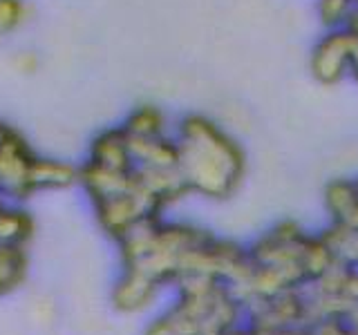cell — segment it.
Returning a JSON list of instances; mask_svg holds the SVG:
<instances>
[{
    "label": "cell",
    "mask_w": 358,
    "mask_h": 335,
    "mask_svg": "<svg viewBox=\"0 0 358 335\" xmlns=\"http://www.w3.org/2000/svg\"><path fill=\"white\" fill-rule=\"evenodd\" d=\"M34 156H36V150L16 128L0 141V197L5 201L27 204L34 197L29 188Z\"/></svg>",
    "instance_id": "1"
},
{
    "label": "cell",
    "mask_w": 358,
    "mask_h": 335,
    "mask_svg": "<svg viewBox=\"0 0 358 335\" xmlns=\"http://www.w3.org/2000/svg\"><path fill=\"white\" fill-rule=\"evenodd\" d=\"M87 161L110 168V170L132 172L134 161H132L130 139H128L126 130L119 126V128H110V130L99 132L92 139V143H90Z\"/></svg>",
    "instance_id": "2"
},
{
    "label": "cell",
    "mask_w": 358,
    "mask_h": 335,
    "mask_svg": "<svg viewBox=\"0 0 358 335\" xmlns=\"http://www.w3.org/2000/svg\"><path fill=\"white\" fill-rule=\"evenodd\" d=\"M78 186V165L65 159H54V156L38 154L34 156L29 170V188L31 195L52 193V190H67Z\"/></svg>",
    "instance_id": "3"
},
{
    "label": "cell",
    "mask_w": 358,
    "mask_h": 335,
    "mask_svg": "<svg viewBox=\"0 0 358 335\" xmlns=\"http://www.w3.org/2000/svg\"><path fill=\"white\" fill-rule=\"evenodd\" d=\"M159 286L162 284H157L155 279L145 277L143 273L126 268L112 286V306L121 313H139L152 304Z\"/></svg>",
    "instance_id": "4"
},
{
    "label": "cell",
    "mask_w": 358,
    "mask_h": 335,
    "mask_svg": "<svg viewBox=\"0 0 358 335\" xmlns=\"http://www.w3.org/2000/svg\"><path fill=\"white\" fill-rule=\"evenodd\" d=\"M36 217L25 204L5 201L0 208V244L7 246H29L36 237Z\"/></svg>",
    "instance_id": "5"
},
{
    "label": "cell",
    "mask_w": 358,
    "mask_h": 335,
    "mask_svg": "<svg viewBox=\"0 0 358 335\" xmlns=\"http://www.w3.org/2000/svg\"><path fill=\"white\" fill-rule=\"evenodd\" d=\"M31 260L25 246L0 244V299L18 293L29 279Z\"/></svg>",
    "instance_id": "6"
},
{
    "label": "cell",
    "mask_w": 358,
    "mask_h": 335,
    "mask_svg": "<svg viewBox=\"0 0 358 335\" xmlns=\"http://www.w3.org/2000/svg\"><path fill=\"white\" fill-rule=\"evenodd\" d=\"M121 128L126 130L128 137H162L164 117L152 105H139L126 117Z\"/></svg>",
    "instance_id": "7"
},
{
    "label": "cell",
    "mask_w": 358,
    "mask_h": 335,
    "mask_svg": "<svg viewBox=\"0 0 358 335\" xmlns=\"http://www.w3.org/2000/svg\"><path fill=\"white\" fill-rule=\"evenodd\" d=\"M29 20L27 0H0V40L14 36Z\"/></svg>",
    "instance_id": "8"
},
{
    "label": "cell",
    "mask_w": 358,
    "mask_h": 335,
    "mask_svg": "<svg viewBox=\"0 0 358 335\" xmlns=\"http://www.w3.org/2000/svg\"><path fill=\"white\" fill-rule=\"evenodd\" d=\"M11 67L22 76H31L41 70V56L34 50H20L11 56Z\"/></svg>",
    "instance_id": "9"
},
{
    "label": "cell",
    "mask_w": 358,
    "mask_h": 335,
    "mask_svg": "<svg viewBox=\"0 0 358 335\" xmlns=\"http://www.w3.org/2000/svg\"><path fill=\"white\" fill-rule=\"evenodd\" d=\"M11 130H14V126H9L7 121H3V119H0V141H3V139L7 137V134H9Z\"/></svg>",
    "instance_id": "10"
},
{
    "label": "cell",
    "mask_w": 358,
    "mask_h": 335,
    "mask_svg": "<svg viewBox=\"0 0 358 335\" xmlns=\"http://www.w3.org/2000/svg\"><path fill=\"white\" fill-rule=\"evenodd\" d=\"M3 204H5V199H3V197H0V208H3Z\"/></svg>",
    "instance_id": "11"
},
{
    "label": "cell",
    "mask_w": 358,
    "mask_h": 335,
    "mask_svg": "<svg viewBox=\"0 0 358 335\" xmlns=\"http://www.w3.org/2000/svg\"><path fill=\"white\" fill-rule=\"evenodd\" d=\"M0 43H3V40H0Z\"/></svg>",
    "instance_id": "12"
}]
</instances>
